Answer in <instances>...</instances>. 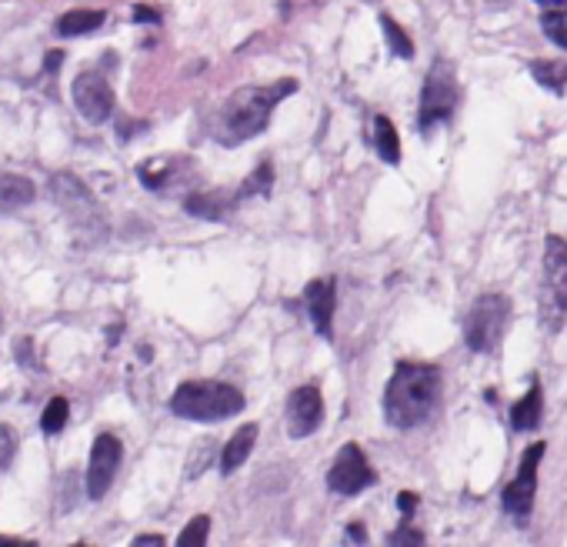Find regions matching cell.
Returning <instances> with one entry per match:
<instances>
[{
  "instance_id": "1",
  "label": "cell",
  "mask_w": 567,
  "mask_h": 547,
  "mask_svg": "<svg viewBox=\"0 0 567 547\" xmlns=\"http://www.w3.org/2000/svg\"><path fill=\"white\" fill-rule=\"evenodd\" d=\"M441 401V371L434 364L400 361L384 390V418L390 428L411 431L424 424Z\"/></svg>"
},
{
  "instance_id": "2",
  "label": "cell",
  "mask_w": 567,
  "mask_h": 547,
  "mask_svg": "<svg viewBox=\"0 0 567 547\" xmlns=\"http://www.w3.org/2000/svg\"><path fill=\"white\" fill-rule=\"evenodd\" d=\"M297 91V81H277V84H268V88H245L230 94V101L220 107L217 121H214V137L224 144V147H237L240 140H251L258 137L268 121H271V111Z\"/></svg>"
},
{
  "instance_id": "3",
  "label": "cell",
  "mask_w": 567,
  "mask_h": 547,
  "mask_svg": "<svg viewBox=\"0 0 567 547\" xmlns=\"http://www.w3.org/2000/svg\"><path fill=\"white\" fill-rule=\"evenodd\" d=\"M171 411L184 421H227L245 411V395L224 380H184L171 395Z\"/></svg>"
},
{
  "instance_id": "4",
  "label": "cell",
  "mask_w": 567,
  "mask_h": 547,
  "mask_svg": "<svg viewBox=\"0 0 567 547\" xmlns=\"http://www.w3.org/2000/svg\"><path fill=\"white\" fill-rule=\"evenodd\" d=\"M537 321L544 334H557L567 321V244L551 233L544 241V267L537 287Z\"/></svg>"
},
{
  "instance_id": "5",
  "label": "cell",
  "mask_w": 567,
  "mask_h": 547,
  "mask_svg": "<svg viewBox=\"0 0 567 547\" xmlns=\"http://www.w3.org/2000/svg\"><path fill=\"white\" fill-rule=\"evenodd\" d=\"M511 321V300L504 294H484L470 304L464 318V341L474 354H491Z\"/></svg>"
},
{
  "instance_id": "6",
  "label": "cell",
  "mask_w": 567,
  "mask_h": 547,
  "mask_svg": "<svg viewBox=\"0 0 567 547\" xmlns=\"http://www.w3.org/2000/svg\"><path fill=\"white\" fill-rule=\"evenodd\" d=\"M50 194H54L57 207L77 224V230H88L91 238H104L107 220H104V214L98 207V197L88 191L84 181L73 178V174H54L50 178Z\"/></svg>"
},
{
  "instance_id": "7",
  "label": "cell",
  "mask_w": 567,
  "mask_h": 547,
  "mask_svg": "<svg viewBox=\"0 0 567 547\" xmlns=\"http://www.w3.org/2000/svg\"><path fill=\"white\" fill-rule=\"evenodd\" d=\"M454 107H457V77H454L451 64L441 60V64L431 67L428 81H424L421 114H418L421 134H431L438 124L451 121V117H454Z\"/></svg>"
},
{
  "instance_id": "8",
  "label": "cell",
  "mask_w": 567,
  "mask_h": 547,
  "mask_svg": "<svg viewBox=\"0 0 567 547\" xmlns=\"http://www.w3.org/2000/svg\"><path fill=\"white\" fill-rule=\"evenodd\" d=\"M377 481L374 475V467L367 464L364 451L358 444H344L331 464V471H328V488L341 498H354L361 494L364 488H371Z\"/></svg>"
},
{
  "instance_id": "9",
  "label": "cell",
  "mask_w": 567,
  "mask_h": 547,
  "mask_svg": "<svg viewBox=\"0 0 567 547\" xmlns=\"http://www.w3.org/2000/svg\"><path fill=\"white\" fill-rule=\"evenodd\" d=\"M544 451H547V447H544L541 441H537V444H531V447L524 451V457H521L518 478L504 488L501 504H504V511H508L511 517H518V521H528V517H531L534 494H537V464H541Z\"/></svg>"
},
{
  "instance_id": "10",
  "label": "cell",
  "mask_w": 567,
  "mask_h": 547,
  "mask_svg": "<svg viewBox=\"0 0 567 547\" xmlns=\"http://www.w3.org/2000/svg\"><path fill=\"white\" fill-rule=\"evenodd\" d=\"M73 104L91 124H104L114 114V91L101 70H80L70 84Z\"/></svg>"
},
{
  "instance_id": "11",
  "label": "cell",
  "mask_w": 567,
  "mask_h": 547,
  "mask_svg": "<svg viewBox=\"0 0 567 547\" xmlns=\"http://www.w3.org/2000/svg\"><path fill=\"white\" fill-rule=\"evenodd\" d=\"M121 457H124V447L114 434H98L94 437V447H91V460H88V498L91 501H101L114 478H117V467H121Z\"/></svg>"
},
{
  "instance_id": "12",
  "label": "cell",
  "mask_w": 567,
  "mask_h": 547,
  "mask_svg": "<svg viewBox=\"0 0 567 547\" xmlns=\"http://www.w3.org/2000/svg\"><path fill=\"white\" fill-rule=\"evenodd\" d=\"M324 421V398L314 384H304L297 387L294 395L287 398V434L294 441L300 437H310Z\"/></svg>"
},
{
  "instance_id": "13",
  "label": "cell",
  "mask_w": 567,
  "mask_h": 547,
  "mask_svg": "<svg viewBox=\"0 0 567 547\" xmlns=\"http://www.w3.org/2000/svg\"><path fill=\"white\" fill-rule=\"evenodd\" d=\"M304 304H307V315L317 328L320 338H331L334 331V304H338V284L334 277H320L310 281L304 290Z\"/></svg>"
},
{
  "instance_id": "14",
  "label": "cell",
  "mask_w": 567,
  "mask_h": 547,
  "mask_svg": "<svg viewBox=\"0 0 567 547\" xmlns=\"http://www.w3.org/2000/svg\"><path fill=\"white\" fill-rule=\"evenodd\" d=\"M37 201V184L24 174H0V217L24 210Z\"/></svg>"
},
{
  "instance_id": "15",
  "label": "cell",
  "mask_w": 567,
  "mask_h": 547,
  "mask_svg": "<svg viewBox=\"0 0 567 547\" xmlns=\"http://www.w3.org/2000/svg\"><path fill=\"white\" fill-rule=\"evenodd\" d=\"M240 194H227V191H207V194H191L184 201V210L204 220H224L234 207H237Z\"/></svg>"
},
{
  "instance_id": "16",
  "label": "cell",
  "mask_w": 567,
  "mask_h": 547,
  "mask_svg": "<svg viewBox=\"0 0 567 547\" xmlns=\"http://www.w3.org/2000/svg\"><path fill=\"white\" fill-rule=\"evenodd\" d=\"M254 444H258V424H245L227 441V447L220 451V475H234L237 467H245V460L251 457Z\"/></svg>"
},
{
  "instance_id": "17",
  "label": "cell",
  "mask_w": 567,
  "mask_h": 547,
  "mask_svg": "<svg viewBox=\"0 0 567 547\" xmlns=\"http://www.w3.org/2000/svg\"><path fill=\"white\" fill-rule=\"evenodd\" d=\"M541 411H544V390L541 384L534 380L528 387V395L511 408V428L514 431H534L541 424Z\"/></svg>"
},
{
  "instance_id": "18",
  "label": "cell",
  "mask_w": 567,
  "mask_h": 547,
  "mask_svg": "<svg viewBox=\"0 0 567 547\" xmlns=\"http://www.w3.org/2000/svg\"><path fill=\"white\" fill-rule=\"evenodd\" d=\"M107 14L104 11H67L57 18L54 31L60 37H84V34H94L98 27H104Z\"/></svg>"
},
{
  "instance_id": "19",
  "label": "cell",
  "mask_w": 567,
  "mask_h": 547,
  "mask_svg": "<svg viewBox=\"0 0 567 547\" xmlns=\"http://www.w3.org/2000/svg\"><path fill=\"white\" fill-rule=\"evenodd\" d=\"M374 150L384 164H400V140L387 117H374Z\"/></svg>"
},
{
  "instance_id": "20",
  "label": "cell",
  "mask_w": 567,
  "mask_h": 547,
  "mask_svg": "<svg viewBox=\"0 0 567 547\" xmlns=\"http://www.w3.org/2000/svg\"><path fill=\"white\" fill-rule=\"evenodd\" d=\"M531 77L541 88H547L551 94H564V88H567V64L564 60H534L531 64Z\"/></svg>"
},
{
  "instance_id": "21",
  "label": "cell",
  "mask_w": 567,
  "mask_h": 547,
  "mask_svg": "<svg viewBox=\"0 0 567 547\" xmlns=\"http://www.w3.org/2000/svg\"><path fill=\"white\" fill-rule=\"evenodd\" d=\"M541 31L547 34L551 44H557V47L567 50V8H544Z\"/></svg>"
},
{
  "instance_id": "22",
  "label": "cell",
  "mask_w": 567,
  "mask_h": 547,
  "mask_svg": "<svg viewBox=\"0 0 567 547\" xmlns=\"http://www.w3.org/2000/svg\"><path fill=\"white\" fill-rule=\"evenodd\" d=\"M381 27H384V37H387V44H390V54L394 57H404V60H411L415 57V44H411V37L404 34L387 14H381Z\"/></svg>"
},
{
  "instance_id": "23",
  "label": "cell",
  "mask_w": 567,
  "mask_h": 547,
  "mask_svg": "<svg viewBox=\"0 0 567 547\" xmlns=\"http://www.w3.org/2000/svg\"><path fill=\"white\" fill-rule=\"evenodd\" d=\"M174 161L171 158H157V161H147V164H140L137 168V178H140V184L144 187H150V191H160V187H165L168 184V168H171Z\"/></svg>"
},
{
  "instance_id": "24",
  "label": "cell",
  "mask_w": 567,
  "mask_h": 547,
  "mask_svg": "<svg viewBox=\"0 0 567 547\" xmlns=\"http://www.w3.org/2000/svg\"><path fill=\"white\" fill-rule=\"evenodd\" d=\"M67 414H70L67 398H50V404H47L44 414H41V431H44V434H60L64 424H67Z\"/></svg>"
},
{
  "instance_id": "25",
  "label": "cell",
  "mask_w": 567,
  "mask_h": 547,
  "mask_svg": "<svg viewBox=\"0 0 567 547\" xmlns=\"http://www.w3.org/2000/svg\"><path fill=\"white\" fill-rule=\"evenodd\" d=\"M271 187H274V171H271V164H261L251 178H248V184H240V201L245 197H254V194H271Z\"/></svg>"
},
{
  "instance_id": "26",
  "label": "cell",
  "mask_w": 567,
  "mask_h": 547,
  "mask_svg": "<svg viewBox=\"0 0 567 547\" xmlns=\"http://www.w3.org/2000/svg\"><path fill=\"white\" fill-rule=\"evenodd\" d=\"M207 534H211V517L207 514H201V517H194L181 534H178V544H204L207 540Z\"/></svg>"
},
{
  "instance_id": "27",
  "label": "cell",
  "mask_w": 567,
  "mask_h": 547,
  "mask_svg": "<svg viewBox=\"0 0 567 547\" xmlns=\"http://www.w3.org/2000/svg\"><path fill=\"white\" fill-rule=\"evenodd\" d=\"M14 454H18V434H14L11 424H0V475L11 467Z\"/></svg>"
},
{
  "instance_id": "28",
  "label": "cell",
  "mask_w": 567,
  "mask_h": 547,
  "mask_svg": "<svg viewBox=\"0 0 567 547\" xmlns=\"http://www.w3.org/2000/svg\"><path fill=\"white\" fill-rule=\"evenodd\" d=\"M14 357L21 361V367H27V371H41L37 354H34V338H21V341L14 344Z\"/></svg>"
},
{
  "instance_id": "29",
  "label": "cell",
  "mask_w": 567,
  "mask_h": 547,
  "mask_svg": "<svg viewBox=\"0 0 567 547\" xmlns=\"http://www.w3.org/2000/svg\"><path fill=\"white\" fill-rule=\"evenodd\" d=\"M387 544H424V534L411 531V527H400V531L387 534Z\"/></svg>"
},
{
  "instance_id": "30",
  "label": "cell",
  "mask_w": 567,
  "mask_h": 547,
  "mask_svg": "<svg viewBox=\"0 0 567 547\" xmlns=\"http://www.w3.org/2000/svg\"><path fill=\"white\" fill-rule=\"evenodd\" d=\"M397 508L404 511V521H408V517L415 514V508H418V498H415L411 491H400V498H397Z\"/></svg>"
},
{
  "instance_id": "31",
  "label": "cell",
  "mask_w": 567,
  "mask_h": 547,
  "mask_svg": "<svg viewBox=\"0 0 567 547\" xmlns=\"http://www.w3.org/2000/svg\"><path fill=\"white\" fill-rule=\"evenodd\" d=\"M134 21H137V24H160V14H157L154 8L137 4V8H134Z\"/></svg>"
},
{
  "instance_id": "32",
  "label": "cell",
  "mask_w": 567,
  "mask_h": 547,
  "mask_svg": "<svg viewBox=\"0 0 567 547\" xmlns=\"http://www.w3.org/2000/svg\"><path fill=\"white\" fill-rule=\"evenodd\" d=\"M60 64H64V50H50L47 60H44V70H47V73H57Z\"/></svg>"
},
{
  "instance_id": "33",
  "label": "cell",
  "mask_w": 567,
  "mask_h": 547,
  "mask_svg": "<svg viewBox=\"0 0 567 547\" xmlns=\"http://www.w3.org/2000/svg\"><path fill=\"white\" fill-rule=\"evenodd\" d=\"M134 544H165V534H137Z\"/></svg>"
},
{
  "instance_id": "34",
  "label": "cell",
  "mask_w": 567,
  "mask_h": 547,
  "mask_svg": "<svg viewBox=\"0 0 567 547\" xmlns=\"http://www.w3.org/2000/svg\"><path fill=\"white\" fill-rule=\"evenodd\" d=\"M348 540H364V527H348Z\"/></svg>"
},
{
  "instance_id": "35",
  "label": "cell",
  "mask_w": 567,
  "mask_h": 547,
  "mask_svg": "<svg viewBox=\"0 0 567 547\" xmlns=\"http://www.w3.org/2000/svg\"><path fill=\"white\" fill-rule=\"evenodd\" d=\"M537 4H544V8H567V0H537Z\"/></svg>"
}]
</instances>
